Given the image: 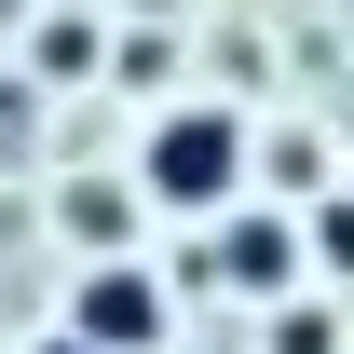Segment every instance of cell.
Instances as JSON below:
<instances>
[{
	"label": "cell",
	"mask_w": 354,
	"mask_h": 354,
	"mask_svg": "<svg viewBox=\"0 0 354 354\" xmlns=\"http://www.w3.org/2000/svg\"><path fill=\"white\" fill-rule=\"evenodd\" d=\"M232 177H245V123L232 109H177L150 136V191L164 205H232Z\"/></svg>",
	"instance_id": "1"
},
{
	"label": "cell",
	"mask_w": 354,
	"mask_h": 354,
	"mask_svg": "<svg viewBox=\"0 0 354 354\" xmlns=\"http://www.w3.org/2000/svg\"><path fill=\"white\" fill-rule=\"evenodd\" d=\"M82 341H95V354H150V341H164L150 272H95V286H82Z\"/></svg>",
	"instance_id": "2"
},
{
	"label": "cell",
	"mask_w": 354,
	"mask_h": 354,
	"mask_svg": "<svg viewBox=\"0 0 354 354\" xmlns=\"http://www.w3.org/2000/svg\"><path fill=\"white\" fill-rule=\"evenodd\" d=\"M286 272H300V232L286 218H232L205 245V286H286Z\"/></svg>",
	"instance_id": "3"
},
{
	"label": "cell",
	"mask_w": 354,
	"mask_h": 354,
	"mask_svg": "<svg viewBox=\"0 0 354 354\" xmlns=\"http://www.w3.org/2000/svg\"><path fill=\"white\" fill-rule=\"evenodd\" d=\"M272 354H341V327H327V313H286V327H272Z\"/></svg>",
	"instance_id": "4"
},
{
	"label": "cell",
	"mask_w": 354,
	"mask_h": 354,
	"mask_svg": "<svg viewBox=\"0 0 354 354\" xmlns=\"http://www.w3.org/2000/svg\"><path fill=\"white\" fill-rule=\"evenodd\" d=\"M313 259H341V272H354V205H327V218H313Z\"/></svg>",
	"instance_id": "5"
}]
</instances>
